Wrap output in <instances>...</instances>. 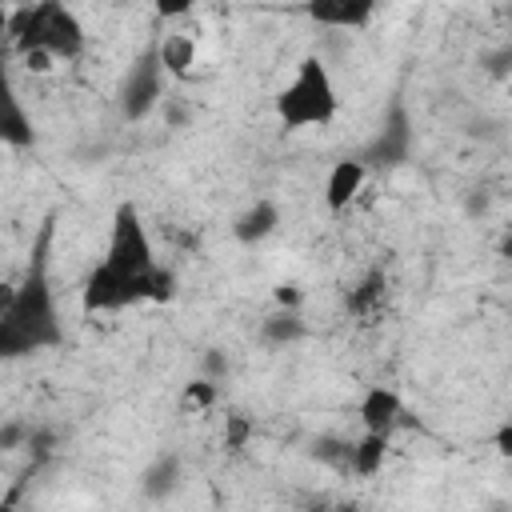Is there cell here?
Returning a JSON list of instances; mask_svg holds the SVG:
<instances>
[{
    "mask_svg": "<svg viewBox=\"0 0 512 512\" xmlns=\"http://www.w3.org/2000/svg\"><path fill=\"white\" fill-rule=\"evenodd\" d=\"M176 296V272L160 264L148 220L136 200H120L108 220L100 264L80 284V312H120L132 304H164Z\"/></svg>",
    "mask_w": 512,
    "mask_h": 512,
    "instance_id": "obj_1",
    "label": "cell"
},
{
    "mask_svg": "<svg viewBox=\"0 0 512 512\" xmlns=\"http://www.w3.org/2000/svg\"><path fill=\"white\" fill-rule=\"evenodd\" d=\"M44 248H48V232L40 236L24 280L16 288H8L0 300V364L64 344V320L56 312V288L48 276Z\"/></svg>",
    "mask_w": 512,
    "mask_h": 512,
    "instance_id": "obj_2",
    "label": "cell"
},
{
    "mask_svg": "<svg viewBox=\"0 0 512 512\" xmlns=\"http://www.w3.org/2000/svg\"><path fill=\"white\" fill-rule=\"evenodd\" d=\"M276 124L284 132H308V128H328L340 116V88L332 80V68L320 56H300L292 76L280 84L272 96Z\"/></svg>",
    "mask_w": 512,
    "mask_h": 512,
    "instance_id": "obj_3",
    "label": "cell"
},
{
    "mask_svg": "<svg viewBox=\"0 0 512 512\" xmlns=\"http://www.w3.org/2000/svg\"><path fill=\"white\" fill-rule=\"evenodd\" d=\"M8 40L16 56L24 52H48L56 64H72L88 52V28L68 4H28L8 12Z\"/></svg>",
    "mask_w": 512,
    "mask_h": 512,
    "instance_id": "obj_4",
    "label": "cell"
},
{
    "mask_svg": "<svg viewBox=\"0 0 512 512\" xmlns=\"http://www.w3.org/2000/svg\"><path fill=\"white\" fill-rule=\"evenodd\" d=\"M368 172L372 168H368L364 156H340V160L328 164L324 184H320V200H324L328 216H340V212H348L360 200V192L368 184Z\"/></svg>",
    "mask_w": 512,
    "mask_h": 512,
    "instance_id": "obj_5",
    "label": "cell"
},
{
    "mask_svg": "<svg viewBox=\"0 0 512 512\" xmlns=\"http://www.w3.org/2000/svg\"><path fill=\"white\" fill-rule=\"evenodd\" d=\"M40 132L36 120L12 80V72L0 64V148H36Z\"/></svg>",
    "mask_w": 512,
    "mask_h": 512,
    "instance_id": "obj_6",
    "label": "cell"
},
{
    "mask_svg": "<svg viewBox=\"0 0 512 512\" xmlns=\"http://www.w3.org/2000/svg\"><path fill=\"white\" fill-rule=\"evenodd\" d=\"M356 416H360L364 432H376V436L392 440L396 424L404 420V396L392 384H368L356 400Z\"/></svg>",
    "mask_w": 512,
    "mask_h": 512,
    "instance_id": "obj_7",
    "label": "cell"
},
{
    "mask_svg": "<svg viewBox=\"0 0 512 512\" xmlns=\"http://www.w3.org/2000/svg\"><path fill=\"white\" fill-rule=\"evenodd\" d=\"M160 84H164V72H160V64H156V56L144 52L140 64L128 72V80H124V88H120V108H124V116H132V120L148 116V112L156 108V100H160Z\"/></svg>",
    "mask_w": 512,
    "mask_h": 512,
    "instance_id": "obj_8",
    "label": "cell"
},
{
    "mask_svg": "<svg viewBox=\"0 0 512 512\" xmlns=\"http://www.w3.org/2000/svg\"><path fill=\"white\" fill-rule=\"evenodd\" d=\"M276 228H280V204H276L272 196H256V200H252L244 212H236V220H232V236H236V244H244V248L264 244Z\"/></svg>",
    "mask_w": 512,
    "mask_h": 512,
    "instance_id": "obj_9",
    "label": "cell"
},
{
    "mask_svg": "<svg viewBox=\"0 0 512 512\" xmlns=\"http://www.w3.org/2000/svg\"><path fill=\"white\" fill-rule=\"evenodd\" d=\"M304 16L324 24V28L356 32V28H364L376 16V4H368V0H320V4H308Z\"/></svg>",
    "mask_w": 512,
    "mask_h": 512,
    "instance_id": "obj_10",
    "label": "cell"
},
{
    "mask_svg": "<svg viewBox=\"0 0 512 512\" xmlns=\"http://www.w3.org/2000/svg\"><path fill=\"white\" fill-rule=\"evenodd\" d=\"M152 56H156V64H160L164 76H188L192 64H196V36L168 32V36H160L152 44Z\"/></svg>",
    "mask_w": 512,
    "mask_h": 512,
    "instance_id": "obj_11",
    "label": "cell"
},
{
    "mask_svg": "<svg viewBox=\"0 0 512 512\" xmlns=\"http://www.w3.org/2000/svg\"><path fill=\"white\" fill-rule=\"evenodd\" d=\"M384 460H388V436H376V432H364L356 440V448L348 452V468L356 476H376L384 468Z\"/></svg>",
    "mask_w": 512,
    "mask_h": 512,
    "instance_id": "obj_12",
    "label": "cell"
},
{
    "mask_svg": "<svg viewBox=\"0 0 512 512\" xmlns=\"http://www.w3.org/2000/svg\"><path fill=\"white\" fill-rule=\"evenodd\" d=\"M264 336L272 344H284V340H300L304 336V324H300V312H280L264 324Z\"/></svg>",
    "mask_w": 512,
    "mask_h": 512,
    "instance_id": "obj_13",
    "label": "cell"
},
{
    "mask_svg": "<svg viewBox=\"0 0 512 512\" xmlns=\"http://www.w3.org/2000/svg\"><path fill=\"white\" fill-rule=\"evenodd\" d=\"M212 404H216V388H212L208 380H192V384H184V392H180V408L204 412V408H212Z\"/></svg>",
    "mask_w": 512,
    "mask_h": 512,
    "instance_id": "obj_14",
    "label": "cell"
},
{
    "mask_svg": "<svg viewBox=\"0 0 512 512\" xmlns=\"http://www.w3.org/2000/svg\"><path fill=\"white\" fill-rule=\"evenodd\" d=\"M20 64H24L28 72H36V76H44V72H52V68H56V60H52L48 52H24V56H20Z\"/></svg>",
    "mask_w": 512,
    "mask_h": 512,
    "instance_id": "obj_15",
    "label": "cell"
},
{
    "mask_svg": "<svg viewBox=\"0 0 512 512\" xmlns=\"http://www.w3.org/2000/svg\"><path fill=\"white\" fill-rule=\"evenodd\" d=\"M300 300H304V296H300V288H296V284H276V304H280V308L296 312V308H300Z\"/></svg>",
    "mask_w": 512,
    "mask_h": 512,
    "instance_id": "obj_16",
    "label": "cell"
},
{
    "mask_svg": "<svg viewBox=\"0 0 512 512\" xmlns=\"http://www.w3.org/2000/svg\"><path fill=\"white\" fill-rule=\"evenodd\" d=\"M0 512H24V508L16 504V492H8V496H0Z\"/></svg>",
    "mask_w": 512,
    "mask_h": 512,
    "instance_id": "obj_17",
    "label": "cell"
},
{
    "mask_svg": "<svg viewBox=\"0 0 512 512\" xmlns=\"http://www.w3.org/2000/svg\"><path fill=\"white\" fill-rule=\"evenodd\" d=\"M332 512H360L356 504H340V508H332Z\"/></svg>",
    "mask_w": 512,
    "mask_h": 512,
    "instance_id": "obj_18",
    "label": "cell"
},
{
    "mask_svg": "<svg viewBox=\"0 0 512 512\" xmlns=\"http://www.w3.org/2000/svg\"><path fill=\"white\" fill-rule=\"evenodd\" d=\"M0 452H4V448H0Z\"/></svg>",
    "mask_w": 512,
    "mask_h": 512,
    "instance_id": "obj_19",
    "label": "cell"
}]
</instances>
